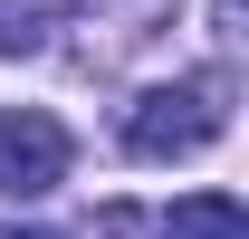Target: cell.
<instances>
[{
    "instance_id": "cell-1",
    "label": "cell",
    "mask_w": 249,
    "mask_h": 239,
    "mask_svg": "<svg viewBox=\"0 0 249 239\" xmlns=\"http://www.w3.org/2000/svg\"><path fill=\"white\" fill-rule=\"evenodd\" d=\"M220 134H230V77L220 67H192V77L144 86L124 105V153L134 163H182V153L220 144Z\"/></svg>"
},
{
    "instance_id": "cell-2",
    "label": "cell",
    "mask_w": 249,
    "mask_h": 239,
    "mask_svg": "<svg viewBox=\"0 0 249 239\" xmlns=\"http://www.w3.org/2000/svg\"><path fill=\"white\" fill-rule=\"evenodd\" d=\"M67 124L38 115V105H19V115H0V191L10 201H38V191H58L67 182Z\"/></svg>"
},
{
    "instance_id": "cell-3",
    "label": "cell",
    "mask_w": 249,
    "mask_h": 239,
    "mask_svg": "<svg viewBox=\"0 0 249 239\" xmlns=\"http://www.w3.org/2000/svg\"><path fill=\"white\" fill-rule=\"evenodd\" d=\"M144 239H249V210L230 191H182L163 220H144Z\"/></svg>"
},
{
    "instance_id": "cell-4",
    "label": "cell",
    "mask_w": 249,
    "mask_h": 239,
    "mask_svg": "<svg viewBox=\"0 0 249 239\" xmlns=\"http://www.w3.org/2000/svg\"><path fill=\"white\" fill-rule=\"evenodd\" d=\"M58 19H67V0H0V58H38Z\"/></svg>"
},
{
    "instance_id": "cell-5",
    "label": "cell",
    "mask_w": 249,
    "mask_h": 239,
    "mask_svg": "<svg viewBox=\"0 0 249 239\" xmlns=\"http://www.w3.org/2000/svg\"><path fill=\"white\" fill-rule=\"evenodd\" d=\"M10 239H67V230H10Z\"/></svg>"
}]
</instances>
